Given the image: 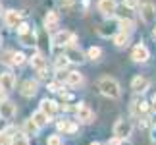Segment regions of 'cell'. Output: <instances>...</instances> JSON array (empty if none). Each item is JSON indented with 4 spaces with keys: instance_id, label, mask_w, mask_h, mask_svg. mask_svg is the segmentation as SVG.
I'll use <instances>...</instances> for the list:
<instances>
[{
    "instance_id": "obj_8",
    "label": "cell",
    "mask_w": 156,
    "mask_h": 145,
    "mask_svg": "<svg viewBox=\"0 0 156 145\" xmlns=\"http://www.w3.org/2000/svg\"><path fill=\"white\" fill-rule=\"evenodd\" d=\"M148 58H151V50H148L147 45L139 43V45H135L133 48H131V60H133V62L145 64V62H148Z\"/></svg>"
},
{
    "instance_id": "obj_10",
    "label": "cell",
    "mask_w": 156,
    "mask_h": 145,
    "mask_svg": "<svg viewBox=\"0 0 156 145\" xmlns=\"http://www.w3.org/2000/svg\"><path fill=\"white\" fill-rule=\"evenodd\" d=\"M131 89H133V93H147L148 89H151V80L145 76H135L133 80H131Z\"/></svg>"
},
{
    "instance_id": "obj_43",
    "label": "cell",
    "mask_w": 156,
    "mask_h": 145,
    "mask_svg": "<svg viewBox=\"0 0 156 145\" xmlns=\"http://www.w3.org/2000/svg\"><path fill=\"white\" fill-rule=\"evenodd\" d=\"M91 145H100V143H98V141H93V143H91Z\"/></svg>"
},
{
    "instance_id": "obj_15",
    "label": "cell",
    "mask_w": 156,
    "mask_h": 145,
    "mask_svg": "<svg viewBox=\"0 0 156 145\" xmlns=\"http://www.w3.org/2000/svg\"><path fill=\"white\" fill-rule=\"evenodd\" d=\"M148 110H151V105H148L145 99H137V101H133V105H131V112H133L137 118L147 116Z\"/></svg>"
},
{
    "instance_id": "obj_41",
    "label": "cell",
    "mask_w": 156,
    "mask_h": 145,
    "mask_svg": "<svg viewBox=\"0 0 156 145\" xmlns=\"http://www.w3.org/2000/svg\"><path fill=\"white\" fill-rule=\"evenodd\" d=\"M152 37H154V39H156V27H154V29H152Z\"/></svg>"
},
{
    "instance_id": "obj_13",
    "label": "cell",
    "mask_w": 156,
    "mask_h": 145,
    "mask_svg": "<svg viewBox=\"0 0 156 145\" xmlns=\"http://www.w3.org/2000/svg\"><path fill=\"white\" fill-rule=\"evenodd\" d=\"M16 74H12V72H4V74H0V87L4 89L6 93H10V91H14L16 89Z\"/></svg>"
},
{
    "instance_id": "obj_33",
    "label": "cell",
    "mask_w": 156,
    "mask_h": 145,
    "mask_svg": "<svg viewBox=\"0 0 156 145\" xmlns=\"http://www.w3.org/2000/svg\"><path fill=\"white\" fill-rule=\"evenodd\" d=\"M122 4L125 6V8H129V10H137V8L141 6V2H139V0H123Z\"/></svg>"
},
{
    "instance_id": "obj_18",
    "label": "cell",
    "mask_w": 156,
    "mask_h": 145,
    "mask_svg": "<svg viewBox=\"0 0 156 145\" xmlns=\"http://www.w3.org/2000/svg\"><path fill=\"white\" fill-rule=\"evenodd\" d=\"M60 25V16H58V12H46V16H44V27H46V31H54Z\"/></svg>"
},
{
    "instance_id": "obj_42",
    "label": "cell",
    "mask_w": 156,
    "mask_h": 145,
    "mask_svg": "<svg viewBox=\"0 0 156 145\" xmlns=\"http://www.w3.org/2000/svg\"><path fill=\"white\" fill-rule=\"evenodd\" d=\"M0 16H2V2H0Z\"/></svg>"
},
{
    "instance_id": "obj_27",
    "label": "cell",
    "mask_w": 156,
    "mask_h": 145,
    "mask_svg": "<svg viewBox=\"0 0 156 145\" xmlns=\"http://www.w3.org/2000/svg\"><path fill=\"white\" fill-rule=\"evenodd\" d=\"M116 17L118 20H133V10L125 8V6H118V12H116Z\"/></svg>"
},
{
    "instance_id": "obj_35",
    "label": "cell",
    "mask_w": 156,
    "mask_h": 145,
    "mask_svg": "<svg viewBox=\"0 0 156 145\" xmlns=\"http://www.w3.org/2000/svg\"><path fill=\"white\" fill-rule=\"evenodd\" d=\"M29 29H31V25H29L27 21H21V23H20V27H17V35L25 33V31H29Z\"/></svg>"
},
{
    "instance_id": "obj_30",
    "label": "cell",
    "mask_w": 156,
    "mask_h": 145,
    "mask_svg": "<svg viewBox=\"0 0 156 145\" xmlns=\"http://www.w3.org/2000/svg\"><path fill=\"white\" fill-rule=\"evenodd\" d=\"M85 56L89 60H98L100 56H102V48H100V46H89L87 52H85Z\"/></svg>"
},
{
    "instance_id": "obj_32",
    "label": "cell",
    "mask_w": 156,
    "mask_h": 145,
    "mask_svg": "<svg viewBox=\"0 0 156 145\" xmlns=\"http://www.w3.org/2000/svg\"><path fill=\"white\" fill-rule=\"evenodd\" d=\"M25 60H27L25 54L16 50V56H14V66H21V64H25Z\"/></svg>"
},
{
    "instance_id": "obj_21",
    "label": "cell",
    "mask_w": 156,
    "mask_h": 145,
    "mask_svg": "<svg viewBox=\"0 0 156 145\" xmlns=\"http://www.w3.org/2000/svg\"><path fill=\"white\" fill-rule=\"evenodd\" d=\"M17 39H20V43L23 46H35V45H37V35H35L33 29H29V31L17 35Z\"/></svg>"
},
{
    "instance_id": "obj_16",
    "label": "cell",
    "mask_w": 156,
    "mask_h": 145,
    "mask_svg": "<svg viewBox=\"0 0 156 145\" xmlns=\"http://www.w3.org/2000/svg\"><path fill=\"white\" fill-rule=\"evenodd\" d=\"M58 108H60V105L56 101H52V99H43L41 101V106H39V110H43L46 116H48L50 120H52V116L58 112Z\"/></svg>"
},
{
    "instance_id": "obj_2",
    "label": "cell",
    "mask_w": 156,
    "mask_h": 145,
    "mask_svg": "<svg viewBox=\"0 0 156 145\" xmlns=\"http://www.w3.org/2000/svg\"><path fill=\"white\" fill-rule=\"evenodd\" d=\"M29 64H31V68L37 72V76L41 80H46L48 77V60L44 58L43 52H35L31 58H29Z\"/></svg>"
},
{
    "instance_id": "obj_37",
    "label": "cell",
    "mask_w": 156,
    "mask_h": 145,
    "mask_svg": "<svg viewBox=\"0 0 156 145\" xmlns=\"http://www.w3.org/2000/svg\"><path fill=\"white\" fill-rule=\"evenodd\" d=\"M122 143H123L122 139H118V137H112V139H110V141H108L106 145H122Z\"/></svg>"
},
{
    "instance_id": "obj_45",
    "label": "cell",
    "mask_w": 156,
    "mask_h": 145,
    "mask_svg": "<svg viewBox=\"0 0 156 145\" xmlns=\"http://www.w3.org/2000/svg\"><path fill=\"white\" fill-rule=\"evenodd\" d=\"M154 128H156V120H154Z\"/></svg>"
},
{
    "instance_id": "obj_6",
    "label": "cell",
    "mask_w": 156,
    "mask_h": 145,
    "mask_svg": "<svg viewBox=\"0 0 156 145\" xmlns=\"http://www.w3.org/2000/svg\"><path fill=\"white\" fill-rule=\"evenodd\" d=\"M139 16H141V21L151 25V23L156 21V6L152 2H143L139 6Z\"/></svg>"
},
{
    "instance_id": "obj_5",
    "label": "cell",
    "mask_w": 156,
    "mask_h": 145,
    "mask_svg": "<svg viewBox=\"0 0 156 145\" xmlns=\"http://www.w3.org/2000/svg\"><path fill=\"white\" fill-rule=\"evenodd\" d=\"M94 110L89 105H85V102H79L75 108V120L77 124H93L94 122Z\"/></svg>"
},
{
    "instance_id": "obj_31",
    "label": "cell",
    "mask_w": 156,
    "mask_h": 145,
    "mask_svg": "<svg viewBox=\"0 0 156 145\" xmlns=\"http://www.w3.org/2000/svg\"><path fill=\"white\" fill-rule=\"evenodd\" d=\"M46 145H64L62 136H60V134H52V136H48V141H46Z\"/></svg>"
},
{
    "instance_id": "obj_4",
    "label": "cell",
    "mask_w": 156,
    "mask_h": 145,
    "mask_svg": "<svg viewBox=\"0 0 156 145\" xmlns=\"http://www.w3.org/2000/svg\"><path fill=\"white\" fill-rule=\"evenodd\" d=\"M52 43L56 45V46L68 48V46H71V45H75V43H77V37H75V33L68 31V29H60V31H56V33H54V37H52Z\"/></svg>"
},
{
    "instance_id": "obj_23",
    "label": "cell",
    "mask_w": 156,
    "mask_h": 145,
    "mask_svg": "<svg viewBox=\"0 0 156 145\" xmlns=\"http://www.w3.org/2000/svg\"><path fill=\"white\" fill-rule=\"evenodd\" d=\"M39 130H41V128L33 122V118H27V120H25V124H23V134H25L27 137H29V136H37V134H39Z\"/></svg>"
},
{
    "instance_id": "obj_36",
    "label": "cell",
    "mask_w": 156,
    "mask_h": 145,
    "mask_svg": "<svg viewBox=\"0 0 156 145\" xmlns=\"http://www.w3.org/2000/svg\"><path fill=\"white\" fill-rule=\"evenodd\" d=\"M73 4H75V0H60V6H64V10L66 8H71Z\"/></svg>"
},
{
    "instance_id": "obj_17",
    "label": "cell",
    "mask_w": 156,
    "mask_h": 145,
    "mask_svg": "<svg viewBox=\"0 0 156 145\" xmlns=\"http://www.w3.org/2000/svg\"><path fill=\"white\" fill-rule=\"evenodd\" d=\"M77 130H79V124L73 122V120H60V122H58V132H60V134L73 136Z\"/></svg>"
},
{
    "instance_id": "obj_3",
    "label": "cell",
    "mask_w": 156,
    "mask_h": 145,
    "mask_svg": "<svg viewBox=\"0 0 156 145\" xmlns=\"http://www.w3.org/2000/svg\"><path fill=\"white\" fill-rule=\"evenodd\" d=\"M131 134H133V124L129 122V120H125V118H119L116 120V124H114V137H118V139H129Z\"/></svg>"
},
{
    "instance_id": "obj_25",
    "label": "cell",
    "mask_w": 156,
    "mask_h": 145,
    "mask_svg": "<svg viewBox=\"0 0 156 145\" xmlns=\"http://www.w3.org/2000/svg\"><path fill=\"white\" fill-rule=\"evenodd\" d=\"M69 66V60L66 54H60V56H56V60H54V70L56 72H66Z\"/></svg>"
},
{
    "instance_id": "obj_19",
    "label": "cell",
    "mask_w": 156,
    "mask_h": 145,
    "mask_svg": "<svg viewBox=\"0 0 156 145\" xmlns=\"http://www.w3.org/2000/svg\"><path fill=\"white\" fill-rule=\"evenodd\" d=\"M83 81H85L83 80V74H79L77 70H71L66 76V85H69V87H81Z\"/></svg>"
},
{
    "instance_id": "obj_28",
    "label": "cell",
    "mask_w": 156,
    "mask_h": 145,
    "mask_svg": "<svg viewBox=\"0 0 156 145\" xmlns=\"http://www.w3.org/2000/svg\"><path fill=\"white\" fill-rule=\"evenodd\" d=\"M12 145H31V143H29V137L23 132H16L12 136Z\"/></svg>"
},
{
    "instance_id": "obj_38",
    "label": "cell",
    "mask_w": 156,
    "mask_h": 145,
    "mask_svg": "<svg viewBox=\"0 0 156 145\" xmlns=\"http://www.w3.org/2000/svg\"><path fill=\"white\" fill-rule=\"evenodd\" d=\"M6 95H8V93H6V91H4V89H2V87H0V102H4V101H8V99H6Z\"/></svg>"
},
{
    "instance_id": "obj_44",
    "label": "cell",
    "mask_w": 156,
    "mask_h": 145,
    "mask_svg": "<svg viewBox=\"0 0 156 145\" xmlns=\"http://www.w3.org/2000/svg\"><path fill=\"white\" fill-rule=\"evenodd\" d=\"M0 45H2V35H0Z\"/></svg>"
},
{
    "instance_id": "obj_7",
    "label": "cell",
    "mask_w": 156,
    "mask_h": 145,
    "mask_svg": "<svg viewBox=\"0 0 156 145\" xmlns=\"http://www.w3.org/2000/svg\"><path fill=\"white\" fill-rule=\"evenodd\" d=\"M97 10L106 17V20H112V17H116L118 2H116V0H98V2H97Z\"/></svg>"
},
{
    "instance_id": "obj_14",
    "label": "cell",
    "mask_w": 156,
    "mask_h": 145,
    "mask_svg": "<svg viewBox=\"0 0 156 145\" xmlns=\"http://www.w3.org/2000/svg\"><path fill=\"white\" fill-rule=\"evenodd\" d=\"M21 95L23 97H27V99H31V97H35L37 95V91H39V81L37 80H25L21 83Z\"/></svg>"
},
{
    "instance_id": "obj_1",
    "label": "cell",
    "mask_w": 156,
    "mask_h": 145,
    "mask_svg": "<svg viewBox=\"0 0 156 145\" xmlns=\"http://www.w3.org/2000/svg\"><path fill=\"white\" fill-rule=\"evenodd\" d=\"M97 89L100 91V95L108 97V99H119V95H122V89H119L118 80H114L110 76L100 77L97 81Z\"/></svg>"
},
{
    "instance_id": "obj_29",
    "label": "cell",
    "mask_w": 156,
    "mask_h": 145,
    "mask_svg": "<svg viewBox=\"0 0 156 145\" xmlns=\"http://www.w3.org/2000/svg\"><path fill=\"white\" fill-rule=\"evenodd\" d=\"M16 132L8 128V130H2L0 132V145H12V136H14Z\"/></svg>"
},
{
    "instance_id": "obj_34",
    "label": "cell",
    "mask_w": 156,
    "mask_h": 145,
    "mask_svg": "<svg viewBox=\"0 0 156 145\" xmlns=\"http://www.w3.org/2000/svg\"><path fill=\"white\" fill-rule=\"evenodd\" d=\"M60 89H62V83H60V81H50V83H48V91L58 93Z\"/></svg>"
},
{
    "instance_id": "obj_39",
    "label": "cell",
    "mask_w": 156,
    "mask_h": 145,
    "mask_svg": "<svg viewBox=\"0 0 156 145\" xmlns=\"http://www.w3.org/2000/svg\"><path fill=\"white\" fill-rule=\"evenodd\" d=\"M151 139H152V141H156V128H152V130H151Z\"/></svg>"
},
{
    "instance_id": "obj_40",
    "label": "cell",
    "mask_w": 156,
    "mask_h": 145,
    "mask_svg": "<svg viewBox=\"0 0 156 145\" xmlns=\"http://www.w3.org/2000/svg\"><path fill=\"white\" fill-rule=\"evenodd\" d=\"M151 108H152V110H156V95L152 97V105H151Z\"/></svg>"
},
{
    "instance_id": "obj_9",
    "label": "cell",
    "mask_w": 156,
    "mask_h": 145,
    "mask_svg": "<svg viewBox=\"0 0 156 145\" xmlns=\"http://www.w3.org/2000/svg\"><path fill=\"white\" fill-rule=\"evenodd\" d=\"M17 114V108L12 101H4L0 102V120H6V122H10V120H14Z\"/></svg>"
},
{
    "instance_id": "obj_22",
    "label": "cell",
    "mask_w": 156,
    "mask_h": 145,
    "mask_svg": "<svg viewBox=\"0 0 156 145\" xmlns=\"http://www.w3.org/2000/svg\"><path fill=\"white\" fill-rule=\"evenodd\" d=\"M118 31L123 33H133L135 31V20H118Z\"/></svg>"
},
{
    "instance_id": "obj_24",
    "label": "cell",
    "mask_w": 156,
    "mask_h": 145,
    "mask_svg": "<svg viewBox=\"0 0 156 145\" xmlns=\"http://www.w3.org/2000/svg\"><path fill=\"white\" fill-rule=\"evenodd\" d=\"M31 118H33V122L37 124L39 128H43V126H46V124L50 122V118L46 116V114H44L43 110H35V112L31 114Z\"/></svg>"
},
{
    "instance_id": "obj_20",
    "label": "cell",
    "mask_w": 156,
    "mask_h": 145,
    "mask_svg": "<svg viewBox=\"0 0 156 145\" xmlns=\"http://www.w3.org/2000/svg\"><path fill=\"white\" fill-rule=\"evenodd\" d=\"M112 41H114V45H116L118 48H125V46H129V43H131V35L123 33V31H118L112 37Z\"/></svg>"
},
{
    "instance_id": "obj_12",
    "label": "cell",
    "mask_w": 156,
    "mask_h": 145,
    "mask_svg": "<svg viewBox=\"0 0 156 145\" xmlns=\"http://www.w3.org/2000/svg\"><path fill=\"white\" fill-rule=\"evenodd\" d=\"M21 21H23L21 12H17V10H8L4 14V23H6V27H10V29H17Z\"/></svg>"
},
{
    "instance_id": "obj_11",
    "label": "cell",
    "mask_w": 156,
    "mask_h": 145,
    "mask_svg": "<svg viewBox=\"0 0 156 145\" xmlns=\"http://www.w3.org/2000/svg\"><path fill=\"white\" fill-rule=\"evenodd\" d=\"M64 54L68 56L69 62H73V64H83V62H85V58H87V56H85V52H83V50H81V48L77 46V45L68 46Z\"/></svg>"
},
{
    "instance_id": "obj_26",
    "label": "cell",
    "mask_w": 156,
    "mask_h": 145,
    "mask_svg": "<svg viewBox=\"0 0 156 145\" xmlns=\"http://www.w3.org/2000/svg\"><path fill=\"white\" fill-rule=\"evenodd\" d=\"M14 56H16V50L6 48V50H2V54H0V62L4 66H14Z\"/></svg>"
}]
</instances>
